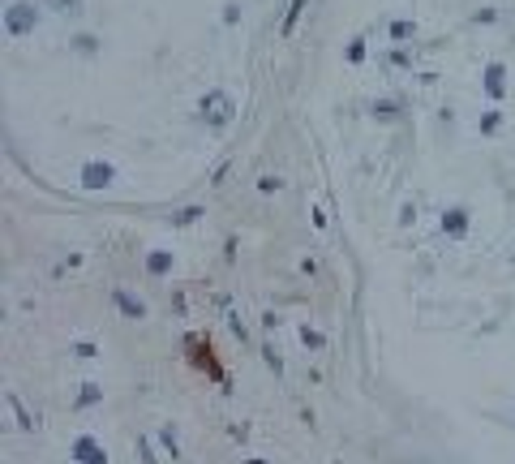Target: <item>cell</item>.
I'll return each mask as SVG.
<instances>
[{"instance_id": "cell-1", "label": "cell", "mask_w": 515, "mask_h": 464, "mask_svg": "<svg viewBox=\"0 0 515 464\" xmlns=\"http://www.w3.org/2000/svg\"><path fill=\"white\" fill-rule=\"evenodd\" d=\"M198 121H202L211 134H223V130H228V125L236 121V99H232V90H223V86L202 90V99H198Z\"/></svg>"}, {"instance_id": "cell-2", "label": "cell", "mask_w": 515, "mask_h": 464, "mask_svg": "<svg viewBox=\"0 0 515 464\" xmlns=\"http://www.w3.org/2000/svg\"><path fill=\"white\" fill-rule=\"evenodd\" d=\"M0 26H5V39L22 43V39H30L43 26V5H39V0H13V5H5Z\"/></svg>"}, {"instance_id": "cell-3", "label": "cell", "mask_w": 515, "mask_h": 464, "mask_svg": "<svg viewBox=\"0 0 515 464\" xmlns=\"http://www.w3.org/2000/svg\"><path fill=\"white\" fill-rule=\"evenodd\" d=\"M507 90H511V69H507V60H486L481 65V99H486L490 108H503L507 99Z\"/></svg>"}, {"instance_id": "cell-4", "label": "cell", "mask_w": 515, "mask_h": 464, "mask_svg": "<svg viewBox=\"0 0 515 464\" xmlns=\"http://www.w3.org/2000/svg\"><path fill=\"white\" fill-rule=\"evenodd\" d=\"M116 164H112V159H86L82 168H77V185L82 189H95V194H99V189H112L116 185Z\"/></svg>"}, {"instance_id": "cell-5", "label": "cell", "mask_w": 515, "mask_h": 464, "mask_svg": "<svg viewBox=\"0 0 515 464\" xmlns=\"http://www.w3.org/2000/svg\"><path fill=\"white\" fill-rule=\"evenodd\" d=\"M416 39H421V22L416 18H391L386 22V43L391 47H412Z\"/></svg>"}, {"instance_id": "cell-6", "label": "cell", "mask_w": 515, "mask_h": 464, "mask_svg": "<svg viewBox=\"0 0 515 464\" xmlns=\"http://www.w3.org/2000/svg\"><path fill=\"white\" fill-rule=\"evenodd\" d=\"M369 117L378 125H399L404 121V99H391V95H386V99H374L369 103Z\"/></svg>"}, {"instance_id": "cell-7", "label": "cell", "mask_w": 515, "mask_h": 464, "mask_svg": "<svg viewBox=\"0 0 515 464\" xmlns=\"http://www.w3.org/2000/svg\"><path fill=\"white\" fill-rule=\"evenodd\" d=\"M69 52H73V56H82V60H95V56L103 52V39L95 35V30H77V35L69 39Z\"/></svg>"}, {"instance_id": "cell-8", "label": "cell", "mask_w": 515, "mask_h": 464, "mask_svg": "<svg viewBox=\"0 0 515 464\" xmlns=\"http://www.w3.org/2000/svg\"><path fill=\"white\" fill-rule=\"evenodd\" d=\"M503 125H507V108H486L477 117V134L481 138H498V134H503Z\"/></svg>"}, {"instance_id": "cell-9", "label": "cell", "mask_w": 515, "mask_h": 464, "mask_svg": "<svg viewBox=\"0 0 515 464\" xmlns=\"http://www.w3.org/2000/svg\"><path fill=\"white\" fill-rule=\"evenodd\" d=\"M369 60V35H352L348 43H344V65L348 69H361Z\"/></svg>"}, {"instance_id": "cell-10", "label": "cell", "mask_w": 515, "mask_h": 464, "mask_svg": "<svg viewBox=\"0 0 515 464\" xmlns=\"http://www.w3.org/2000/svg\"><path fill=\"white\" fill-rule=\"evenodd\" d=\"M442 232L447 236H464L468 232V206H447L442 211Z\"/></svg>"}, {"instance_id": "cell-11", "label": "cell", "mask_w": 515, "mask_h": 464, "mask_svg": "<svg viewBox=\"0 0 515 464\" xmlns=\"http://www.w3.org/2000/svg\"><path fill=\"white\" fill-rule=\"evenodd\" d=\"M305 9H310V0H288V13H284V22H279V35L284 39H292V30L305 18Z\"/></svg>"}, {"instance_id": "cell-12", "label": "cell", "mask_w": 515, "mask_h": 464, "mask_svg": "<svg viewBox=\"0 0 515 464\" xmlns=\"http://www.w3.org/2000/svg\"><path fill=\"white\" fill-rule=\"evenodd\" d=\"M47 13H64V18H77V13L86 9V0H39Z\"/></svg>"}, {"instance_id": "cell-13", "label": "cell", "mask_w": 515, "mask_h": 464, "mask_svg": "<svg viewBox=\"0 0 515 464\" xmlns=\"http://www.w3.org/2000/svg\"><path fill=\"white\" fill-rule=\"evenodd\" d=\"M412 60H416L412 47H391V52H386V65L391 69H412Z\"/></svg>"}, {"instance_id": "cell-14", "label": "cell", "mask_w": 515, "mask_h": 464, "mask_svg": "<svg viewBox=\"0 0 515 464\" xmlns=\"http://www.w3.org/2000/svg\"><path fill=\"white\" fill-rule=\"evenodd\" d=\"M468 22H473V26H494V22H498V9H494V5H481Z\"/></svg>"}, {"instance_id": "cell-15", "label": "cell", "mask_w": 515, "mask_h": 464, "mask_svg": "<svg viewBox=\"0 0 515 464\" xmlns=\"http://www.w3.org/2000/svg\"><path fill=\"white\" fill-rule=\"evenodd\" d=\"M219 18H223V26H240V0H228Z\"/></svg>"}, {"instance_id": "cell-16", "label": "cell", "mask_w": 515, "mask_h": 464, "mask_svg": "<svg viewBox=\"0 0 515 464\" xmlns=\"http://www.w3.org/2000/svg\"><path fill=\"white\" fill-rule=\"evenodd\" d=\"M202 211H198V206H185V211L181 215H176V223H193V219H198Z\"/></svg>"}, {"instance_id": "cell-17", "label": "cell", "mask_w": 515, "mask_h": 464, "mask_svg": "<svg viewBox=\"0 0 515 464\" xmlns=\"http://www.w3.org/2000/svg\"><path fill=\"white\" fill-rule=\"evenodd\" d=\"M151 271H155V276H159V271H168V254H155V258H151Z\"/></svg>"}, {"instance_id": "cell-18", "label": "cell", "mask_w": 515, "mask_h": 464, "mask_svg": "<svg viewBox=\"0 0 515 464\" xmlns=\"http://www.w3.org/2000/svg\"><path fill=\"white\" fill-rule=\"evenodd\" d=\"M258 189H262V194H271V189H279V181H275V177H262V181H258Z\"/></svg>"}]
</instances>
